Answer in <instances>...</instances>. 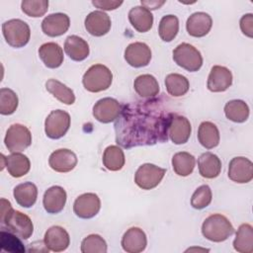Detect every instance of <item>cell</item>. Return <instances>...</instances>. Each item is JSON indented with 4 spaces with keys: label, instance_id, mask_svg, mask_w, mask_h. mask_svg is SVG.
Listing matches in <instances>:
<instances>
[{
    "label": "cell",
    "instance_id": "cell-1",
    "mask_svg": "<svg viewBox=\"0 0 253 253\" xmlns=\"http://www.w3.org/2000/svg\"><path fill=\"white\" fill-rule=\"evenodd\" d=\"M170 101L161 96L122 105L115 123L116 141L124 148L154 145L168 140Z\"/></svg>",
    "mask_w": 253,
    "mask_h": 253
},
{
    "label": "cell",
    "instance_id": "cell-2",
    "mask_svg": "<svg viewBox=\"0 0 253 253\" xmlns=\"http://www.w3.org/2000/svg\"><path fill=\"white\" fill-rule=\"evenodd\" d=\"M1 229L8 231L21 239H28L34 232V224L31 218L19 211H15L11 203L5 199H1Z\"/></svg>",
    "mask_w": 253,
    "mask_h": 253
},
{
    "label": "cell",
    "instance_id": "cell-3",
    "mask_svg": "<svg viewBox=\"0 0 253 253\" xmlns=\"http://www.w3.org/2000/svg\"><path fill=\"white\" fill-rule=\"evenodd\" d=\"M202 233L210 241L221 242L234 233V228L226 216L220 213H214L204 220Z\"/></svg>",
    "mask_w": 253,
    "mask_h": 253
},
{
    "label": "cell",
    "instance_id": "cell-4",
    "mask_svg": "<svg viewBox=\"0 0 253 253\" xmlns=\"http://www.w3.org/2000/svg\"><path fill=\"white\" fill-rule=\"evenodd\" d=\"M113 81L112 71L103 64H94L84 73L82 83L84 88L92 93L107 90Z\"/></svg>",
    "mask_w": 253,
    "mask_h": 253
},
{
    "label": "cell",
    "instance_id": "cell-5",
    "mask_svg": "<svg viewBox=\"0 0 253 253\" xmlns=\"http://www.w3.org/2000/svg\"><path fill=\"white\" fill-rule=\"evenodd\" d=\"M2 33L6 42L16 48L25 46L31 38L29 25L20 19H11L3 23Z\"/></svg>",
    "mask_w": 253,
    "mask_h": 253
},
{
    "label": "cell",
    "instance_id": "cell-6",
    "mask_svg": "<svg viewBox=\"0 0 253 253\" xmlns=\"http://www.w3.org/2000/svg\"><path fill=\"white\" fill-rule=\"evenodd\" d=\"M173 59L177 65L190 72L198 71L203 65V56L194 45L182 42L173 50Z\"/></svg>",
    "mask_w": 253,
    "mask_h": 253
},
{
    "label": "cell",
    "instance_id": "cell-7",
    "mask_svg": "<svg viewBox=\"0 0 253 253\" xmlns=\"http://www.w3.org/2000/svg\"><path fill=\"white\" fill-rule=\"evenodd\" d=\"M4 142L10 152H22L31 145L32 133L24 125L14 124L7 129Z\"/></svg>",
    "mask_w": 253,
    "mask_h": 253
},
{
    "label": "cell",
    "instance_id": "cell-8",
    "mask_svg": "<svg viewBox=\"0 0 253 253\" xmlns=\"http://www.w3.org/2000/svg\"><path fill=\"white\" fill-rule=\"evenodd\" d=\"M166 169L154 164L145 163L138 167L134 174L135 184L142 190H151L162 181Z\"/></svg>",
    "mask_w": 253,
    "mask_h": 253
},
{
    "label": "cell",
    "instance_id": "cell-9",
    "mask_svg": "<svg viewBox=\"0 0 253 253\" xmlns=\"http://www.w3.org/2000/svg\"><path fill=\"white\" fill-rule=\"evenodd\" d=\"M70 116L62 110H54L49 113L44 122V131L51 139L62 137L69 129Z\"/></svg>",
    "mask_w": 253,
    "mask_h": 253
},
{
    "label": "cell",
    "instance_id": "cell-10",
    "mask_svg": "<svg viewBox=\"0 0 253 253\" xmlns=\"http://www.w3.org/2000/svg\"><path fill=\"white\" fill-rule=\"evenodd\" d=\"M192 126L189 120L181 115L172 113L168 125V137L174 144H184L190 138Z\"/></svg>",
    "mask_w": 253,
    "mask_h": 253
},
{
    "label": "cell",
    "instance_id": "cell-11",
    "mask_svg": "<svg viewBox=\"0 0 253 253\" xmlns=\"http://www.w3.org/2000/svg\"><path fill=\"white\" fill-rule=\"evenodd\" d=\"M122 111V105L114 98H103L93 106L94 118L103 124H109L116 121Z\"/></svg>",
    "mask_w": 253,
    "mask_h": 253
},
{
    "label": "cell",
    "instance_id": "cell-12",
    "mask_svg": "<svg viewBox=\"0 0 253 253\" xmlns=\"http://www.w3.org/2000/svg\"><path fill=\"white\" fill-rule=\"evenodd\" d=\"M228 178L238 184H245L253 179V163L246 157L237 156L230 160Z\"/></svg>",
    "mask_w": 253,
    "mask_h": 253
},
{
    "label": "cell",
    "instance_id": "cell-13",
    "mask_svg": "<svg viewBox=\"0 0 253 253\" xmlns=\"http://www.w3.org/2000/svg\"><path fill=\"white\" fill-rule=\"evenodd\" d=\"M101 209V201L94 193H85L76 198L73 204L74 213L84 219L94 217Z\"/></svg>",
    "mask_w": 253,
    "mask_h": 253
},
{
    "label": "cell",
    "instance_id": "cell-14",
    "mask_svg": "<svg viewBox=\"0 0 253 253\" xmlns=\"http://www.w3.org/2000/svg\"><path fill=\"white\" fill-rule=\"evenodd\" d=\"M125 59L132 67L138 68L148 65L151 59L150 47L140 42L129 43L125 49Z\"/></svg>",
    "mask_w": 253,
    "mask_h": 253
},
{
    "label": "cell",
    "instance_id": "cell-15",
    "mask_svg": "<svg viewBox=\"0 0 253 253\" xmlns=\"http://www.w3.org/2000/svg\"><path fill=\"white\" fill-rule=\"evenodd\" d=\"M232 84V73L225 66L214 65L208 77L207 87L211 92H224Z\"/></svg>",
    "mask_w": 253,
    "mask_h": 253
},
{
    "label": "cell",
    "instance_id": "cell-16",
    "mask_svg": "<svg viewBox=\"0 0 253 253\" xmlns=\"http://www.w3.org/2000/svg\"><path fill=\"white\" fill-rule=\"evenodd\" d=\"M77 161L76 154L67 148H60L53 151L48 158L50 168L59 173L70 172L77 165Z\"/></svg>",
    "mask_w": 253,
    "mask_h": 253
},
{
    "label": "cell",
    "instance_id": "cell-17",
    "mask_svg": "<svg viewBox=\"0 0 253 253\" xmlns=\"http://www.w3.org/2000/svg\"><path fill=\"white\" fill-rule=\"evenodd\" d=\"M44 246L48 251L61 252L67 249L70 243V237L68 232L59 225L49 227L43 237Z\"/></svg>",
    "mask_w": 253,
    "mask_h": 253
},
{
    "label": "cell",
    "instance_id": "cell-18",
    "mask_svg": "<svg viewBox=\"0 0 253 253\" xmlns=\"http://www.w3.org/2000/svg\"><path fill=\"white\" fill-rule=\"evenodd\" d=\"M70 26L69 17L63 13H53L46 16L42 22V30L44 35L54 38L67 32Z\"/></svg>",
    "mask_w": 253,
    "mask_h": 253
},
{
    "label": "cell",
    "instance_id": "cell-19",
    "mask_svg": "<svg viewBox=\"0 0 253 253\" xmlns=\"http://www.w3.org/2000/svg\"><path fill=\"white\" fill-rule=\"evenodd\" d=\"M84 24L87 32L94 37L106 35L112 26L110 17L103 11H93L89 13Z\"/></svg>",
    "mask_w": 253,
    "mask_h": 253
},
{
    "label": "cell",
    "instance_id": "cell-20",
    "mask_svg": "<svg viewBox=\"0 0 253 253\" xmlns=\"http://www.w3.org/2000/svg\"><path fill=\"white\" fill-rule=\"evenodd\" d=\"M122 247L128 253L142 252L147 245L145 232L139 227H130L122 237Z\"/></svg>",
    "mask_w": 253,
    "mask_h": 253
},
{
    "label": "cell",
    "instance_id": "cell-21",
    "mask_svg": "<svg viewBox=\"0 0 253 253\" xmlns=\"http://www.w3.org/2000/svg\"><path fill=\"white\" fill-rule=\"evenodd\" d=\"M212 26L211 17L205 12H196L192 14L186 23V29L190 36L202 38L209 34Z\"/></svg>",
    "mask_w": 253,
    "mask_h": 253
},
{
    "label": "cell",
    "instance_id": "cell-22",
    "mask_svg": "<svg viewBox=\"0 0 253 253\" xmlns=\"http://www.w3.org/2000/svg\"><path fill=\"white\" fill-rule=\"evenodd\" d=\"M66 198V192L62 187L52 186L43 194V208L48 213H58L64 209Z\"/></svg>",
    "mask_w": 253,
    "mask_h": 253
},
{
    "label": "cell",
    "instance_id": "cell-23",
    "mask_svg": "<svg viewBox=\"0 0 253 253\" xmlns=\"http://www.w3.org/2000/svg\"><path fill=\"white\" fill-rule=\"evenodd\" d=\"M128 21L139 33L148 32L153 25L152 13L143 6H135L128 12Z\"/></svg>",
    "mask_w": 253,
    "mask_h": 253
},
{
    "label": "cell",
    "instance_id": "cell-24",
    "mask_svg": "<svg viewBox=\"0 0 253 253\" xmlns=\"http://www.w3.org/2000/svg\"><path fill=\"white\" fill-rule=\"evenodd\" d=\"M39 56L48 68H57L63 62V50L55 42H45L39 48Z\"/></svg>",
    "mask_w": 253,
    "mask_h": 253
},
{
    "label": "cell",
    "instance_id": "cell-25",
    "mask_svg": "<svg viewBox=\"0 0 253 253\" xmlns=\"http://www.w3.org/2000/svg\"><path fill=\"white\" fill-rule=\"evenodd\" d=\"M198 167L202 177L213 179L220 174L221 161L217 155L211 152H205L198 159Z\"/></svg>",
    "mask_w": 253,
    "mask_h": 253
},
{
    "label": "cell",
    "instance_id": "cell-26",
    "mask_svg": "<svg viewBox=\"0 0 253 253\" xmlns=\"http://www.w3.org/2000/svg\"><path fill=\"white\" fill-rule=\"evenodd\" d=\"M64 51L72 60L82 61L88 57L90 49L85 40L73 35L65 40Z\"/></svg>",
    "mask_w": 253,
    "mask_h": 253
},
{
    "label": "cell",
    "instance_id": "cell-27",
    "mask_svg": "<svg viewBox=\"0 0 253 253\" xmlns=\"http://www.w3.org/2000/svg\"><path fill=\"white\" fill-rule=\"evenodd\" d=\"M5 166L12 177L20 178L30 171L31 162L26 155L20 152H13L5 157Z\"/></svg>",
    "mask_w": 253,
    "mask_h": 253
},
{
    "label": "cell",
    "instance_id": "cell-28",
    "mask_svg": "<svg viewBox=\"0 0 253 253\" xmlns=\"http://www.w3.org/2000/svg\"><path fill=\"white\" fill-rule=\"evenodd\" d=\"M17 204L23 208H31L38 198V188L32 182H25L17 185L13 192Z\"/></svg>",
    "mask_w": 253,
    "mask_h": 253
},
{
    "label": "cell",
    "instance_id": "cell-29",
    "mask_svg": "<svg viewBox=\"0 0 253 253\" xmlns=\"http://www.w3.org/2000/svg\"><path fill=\"white\" fill-rule=\"evenodd\" d=\"M134 91L142 98H154L159 93V84L156 78L150 74L137 76L133 82Z\"/></svg>",
    "mask_w": 253,
    "mask_h": 253
},
{
    "label": "cell",
    "instance_id": "cell-30",
    "mask_svg": "<svg viewBox=\"0 0 253 253\" xmlns=\"http://www.w3.org/2000/svg\"><path fill=\"white\" fill-rule=\"evenodd\" d=\"M198 139L202 146L211 149L218 145L220 135L217 126L211 122L201 123L198 129Z\"/></svg>",
    "mask_w": 253,
    "mask_h": 253
},
{
    "label": "cell",
    "instance_id": "cell-31",
    "mask_svg": "<svg viewBox=\"0 0 253 253\" xmlns=\"http://www.w3.org/2000/svg\"><path fill=\"white\" fill-rule=\"evenodd\" d=\"M233 247L239 253L253 252V227L249 223H242L238 227Z\"/></svg>",
    "mask_w": 253,
    "mask_h": 253
},
{
    "label": "cell",
    "instance_id": "cell-32",
    "mask_svg": "<svg viewBox=\"0 0 253 253\" xmlns=\"http://www.w3.org/2000/svg\"><path fill=\"white\" fill-rule=\"evenodd\" d=\"M196 165L195 157L186 151L177 152L172 157V167L174 172L182 177L192 174Z\"/></svg>",
    "mask_w": 253,
    "mask_h": 253
},
{
    "label": "cell",
    "instance_id": "cell-33",
    "mask_svg": "<svg viewBox=\"0 0 253 253\" xmlns=\"http://www.w3.org/2000/svg\"><path fill=\"white\" fill-rule=\"evenodd\" d=\"M45 88L54 98L65 105H72L75 102L73 91L56 79H48L45 82Z\"/></svg>",
    "mask_w": 253,
    "mask_h": 253
},
{
    "label": "cell",
    "instance_id": "cell-34",
    "mask_svg": "<svg viewBox=\"0 0 253 253\" xmlns=\"http://www.w3.org/2000/svg\"><path fill=\"white\" fill-rule=\"evenodd\" d=\"M224 114L231 122L244 123L249 117V107L242 100H231L225 104Z\"/></svg>",
    "mask_w": 253,
    "mask_h": 253
},
{
    "label": "cell",
    "instance_id": "cell-35",
    "mask_svg": "<svg viewBox=\"0 0 253 253\" xmlns=\"http://www.w3.org/2000/svg\"><path fill=\"white\" fill-rule=\"evenodd\" d=\"M165 86L169 95L172 97H181L189 91L190 83L184 75L170 73L165 78Z\"/></svg>",
    "mask_w": 253,
    "mask_h": 253
},
{
    "label": "cell",
    "instance_id": "cell-36",
    "mask_svg": "<svg viewBox=\"0 0 253 253\" xmlns=\"http://www.w3.org/2000/svg\"><path fill=\"white\" fill-rule=\"evenodd\" d=\"M126 162L125 153L117 145L108 146L103 154V164L110 171L121 170Z\"/></svg>",
    "mask_w": 253,
    "mask_h": 253
},
{
    "label": "cell",
    "instance_id": "cell-37",
    "mask_svg": "<svg viewBox=\"0 0 253 253\" xmlns=\"http://www.w3.org/2000/svg\"><path fill=\"white\" fill-rule=\"evenodd\" d=\"M179 32V20L175 15L163 16L159 22L158 34L163 42L173 41Z\"/></svg>",
    "mask_w": 253,
    "mask_h": 253
},
{
    "label": "cell",
    "instance_id": "cell-38",
    "mask_svg": "<svg viewBox=\"0 0 253 253\" xmlns=\"http://www.w3.org/2000/svg\"><path fill=\"white\" fill-rule=\"evenodd\" d=\"M18 96L9 88L0 89V114L7 116L12 115L18 108Z\"/></svg>",
    "mask_w": 253,
    "mask_h": 253
},
{
    "label": "cell",
    "instance_id": "cell-39",
    "mask_svg": "<svg viewBox=\"0 0 253 253\" xmlns=\"http://www.w3.org/2000/svg\"><path fill=\"white\" fill-rule=\"evenodd\" d=\"M81 252L83 253H106L107 243L99 234H90L81 242Z\"/></svg>",
    "mask_w": 253,
    "mask_h": 253
},
{
    "label": "cell",
    "instance_id": "cell-40",
    "mask_svg": "<svg viewBox=\"0 0 253 253\" xmlns=\"http://www.w3.org/2000/svg\"><path fill=\"white\" fill-rule=\"evenodd\" d=\"M22 11L29 17L39 18L43 16L48 9L47 0H25L21 3Z\"/></svg>",
    "mask_w": 253,
    "mask_h": 253
},
{
    "label": "cell",
    "instance_id": "cell-41",
    "mask_svg": "<svg viewBox=\"0 0 253 253\" xmlns=\"http://www.w3.org/2000/svg\"><path fill=\"white\" fill-rule=\"evenodd\" d=\"M212 199L211 190L208 185H202L194 192L191 198V206L196 210L207 208Z\"/></svg>",
    "mask_w": 253,
    "mask_h": 253
},
{
    "label": "cell",
    "instance_id": "cell-42",
    "mask_svg": "<svg viewBox=\"0 0 253 253\" xmlns=\"http://www.w3.org/2000/svg\"><path fill=\"white\" fill-rule=\"evenodd\" d=\"M16 237H17L16 235H14L8 231L1 230L2 249L9 251V252H25L24 245Z\"/></svg>",
    "mask_w": 253,
    "mask_h": 253
},
{
    "label": "cell",
    "instance_id": "cell-43",
    "mask_svg": "<svg viewBox=\"0 0 253 253\" xmlns=\"http://www.w3.org/2000/svg\"><path fill=\"white\" fill-rule=\"evenodd\" d=\"M239 24L241 32L248 38H253V15L251 13L243 15Z\"/></svg>",
    "mask_w": 253,
    "mask_h": 253
},
{
    "label": "cell",
    "instance_id": "cell-44",
    "mask_svg": "<svg viewBox=\"0 0 253 253\" xmlns=\"http://www.w3.org/2000/svg\"><path fill=\"white\" fill-rule=\"evenodd\" d=\"M92 4L101 9V10H106V11H111L119 8L122 4L123 1H114V0H93Z\"/></svg>",
    "mask_w": 253,
    "mask_h": 253
},
{
    "label": "cell",
    "instance_id": "cell-45",
    "mask_svg": "<svg viewBox=\"0 0 253 253\" xmlns=\"http://www.w3.org/2000/svg\"><path fill=\"white\" fill-rule=\"evenodd\" d=\"M164 3L165 1H141V6L145 7L150 11V10L159 9Z\"/></svg>",
    "mask_w": 253,
    "mask_h": 253
},
{
    "label": "cell",
    "instance_id": "cell-46",
    "mask_svg": "<svg viewBox=\"0 0 253 253\" xmlns=\"http://www.w3.org/2000/svg\"><path fill=\"white\" fill-rule=\"evenodd\" d=\"M192 250H203V251H209V249H202V248H189L188 250H186L187 252L188 251H192Z\"/></svg>",
    "mask_w": 253,
    "mask_h": 253
}]
</instances>
